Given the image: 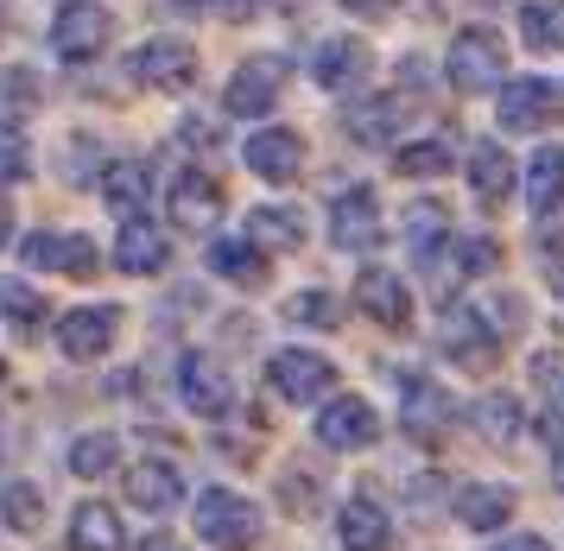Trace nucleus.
I'll return each mask as SVG.
<instances>
[{
	"instance_id": "f257e3e1",
	"label": "nucleus",
	"mask_w": 564,
	"mask_h": 551,
	"mask_svg": "<svg viewBox=\"0 0 564 551\" xmlns=\"http://www.w3.org/2000/svg\"><path fill=\"white\" fill-rule=\"evenodd\" d=\"M451 83H457L463 96H482L495 89L501 76H508V45H501V32L495 25H463L457 39H451Z\"/></svg>"
},
{
	"instance_id": "f03ea898",
	"label": "nucleus",
	"mask_w": 564,
	"mask_h": 551,
	"mask_svg": "<svg viewBox=\"0 0 564 551\" xmlns=\"http://www.w3.org/2000/svg\"><path fill=\"white\" fill-rule=\"evenodd\" d=\"M197 532H204L209 551H254L260 507L229 495V488H204V495H197Z\"/></svg>"
},
{
	"instance_id": "7ed1b4c3",
	"label": "nucleus",
	"mask_w": 564,
	"mask_h": 551,
	"mask_svg": "<svg viewBox=\"0 0 564 551\" xmlns=\"http://www.w3.org/2000/svg\"><path fill=\"white\" fill-rule=\"evenodd\" d=\"M133 83L140 89H165V96H178L197 83V51L184 45V39H147V45L133 51Z\"/></svg>"
},
{
	"instance_id": "20e7f679",
	"label": "nucleus",
	"mask_w": 564,
	"mask_h": 551,
	"mask_svg": "<svg viewBox=\"0 0 564 551\" xmlns=\"http://www.w3.org/2000/svg\"><path fill=\"white\" fill-rule=\"evenodd\" d=\"M267 380H273V393H285L292 406H317L336 387V368H330V355L280 349L273 361H267Z\"/></svg>"
},
{
	"instance_id": "39448f33",
	"label": "nucleus",
	"mask_w": 564,
	"mask_h": 551,
	"mask_svg": "<svg viewBox=\"0 0 564 551\" xmlns=\"http://www.w3.org/2000/svg\"><path fill=\"white\" fill-rule=\"evenodd\" d=\"M108 32H115V20H108L96 0H64L57 20H52V45H57V57H70V64H89V57L108 45Z\"/></svg>"
},
{
	"instance_id": "423d86ee",
	"label": "nucleus",
	"mask_w": 564,
	"mask_h": 551,
	"mask_svg": "<svg viewBox=\"0 0 564 551\" xmlns=\"http://www.w3.org/2000/svg\"><path fill=\"white\" fill-rule=\"evenodd\" d=\"M285 76H292V57H280V51L248 57V64L229 76V115H267V108L280 101Z\"/></svg>"
},
{
	"instance_id": "0eeeda50",
	"label": "nucleus",
	"mask_w": 564,
	"mask_h": 551,
	"mask_svg": "<svg viewBox=\"0 0 564 551\" xmlns=\"http://www.w3.org/2000/svg\"><path fill=\"white\" fill-rule=\"evenodd\" d=\"M20 260H26V267H39V273H70V279H89L96 267H102V260H96V241H89V235H52V228L26 235Z\"/></svg>"
},
{
	"instance_id": "6e6552de",
	"label": "nucleus",
	"mask_w": 564,
	"mask_h": 551,
	"mask_svg": "<svg viewBox=\"0 0 564 551\" xmlns=\"http://www.w3.org/2000/svg\"><path fill=\"white\" fill-rule=\"evenodd\" d=\"M330 235H336L343 253H368L381 241V203H375L368 184H349V191L330 203Z\"/></svg>"
},
{
	"instance_id": "1a4fd4ad",
	"label": "nucleus",
	"mask_w": 564,
	"mask_h": 551,
	"mask_svg": "<svg viewBox=\"0 0 564 551\" xmlns=\"http://www.w3.org/2000/svg\"><path fill=\"white\" fill-rule=\"evenodd\" d=\"M558 108H564V89L545 83V76H520V83L501 89V127L508 133H533V127L558 121Z\"/></svg>"
},
{
	"instance_id": "9d476101",
	"label": "nucleus",
	"mask_w": 564,
	"mask_h": 551,
	"mask_svg": "<svg viewBox=\"0 0 564 551\" xmlns=\"http://www.w3.org/2000/svg\"><path fill=\"white\" fill-rule=\"evenodd\" d=\"M381 437V419H375V406L361 400H330L317 412V444L324 451H361V444H375Z\"/></svg>"
},
{
	"instance_id": "9b49d317",
	"label": "nucleus",
	"mask_w": 564,
	"mask_h": 551,
	"mask_svg": "<svg viewBox=\"0 0 564 551\" xmlns=\"http://www.w3.org/2000/svg\"><path fill=\"white\" fill-rule=\"evenodd\" d=\"M437 336H444L451 361H469V368H488V361H495V329L482 324L476 304H451L444 324H437Z\"/></svg>"
},
{
	"instance_id": "f8f14e48",
	"label": "nucleus",
	"mask_w": 564,
	"mask_h": 551,
	"mask_svg": "<svg viewBox=\"0 0 564 551\" xmlns=\"http://www.w3.org/2000/svg\"><path fill=\"white\" fill-rule=\"evenodd\" d=\"M241 152H248V165H254L267 184H292V177L305 172V147H299L292 127H260Z\"/></svg>"
},
{
	"instance_id": "ddd939ff",
	"label": "nucleus",
	"mask_w": 564,
	"mask_h": 551,
	"mask_svg": "<svg viewBox=\"0 0 564 551\" xmlns=\"http://www.w3.org/2000/svg\"><path fill=\"white\" fill-rule=\"evenodd\" d=\"M223 216V191H216V177L204 172H178L172 177V223L191 228V235H209Z\"/></svg>"
},
{
	"instance_id": "4468645a",
	"label": "nucleus",
	"mask_w": 564,
	"mask_h": 551,
	"mask_svg": "<svg viewBox=\"0 0 564 551\" xmlns=\"http://www.w3.org/2000/svg\"><path fill=\"white\" fill-rule=\"evenodd\" d=\"M400 419H406V431L419 444H437L451 431V419H457V406H451V393L437 380H406V412Z\"/></svg>"
},
{
	"instance_id": "2eb2a0df",
	"label": "nucleus",
	"mask_w": 564,
	"mask_h": 551,
	"mask_svg": "<svg viewBox=\"0 0 564 551\" xmlns=\"http://www.w3.org/2000/svg\"><path fill=\"white\" fill-rule=\"evenodd\" d=\"M115 311H102V304H89V311H70L64 324H57V349L70 355V361H89V355H108V343H115Z\"/></svg>"
},
{
	"instance_id": "dca6fc26",
	"label": "nucleus",
	"mask_w": 564,
	"mask_h": 551,
	"mask_svg": "<svg viewBox=\"0 0 564 551\" xmlns=\"http://www.w3.org/2000/svg\"><path fill=\"white\" fill-rule=\"evenodd\" d=\"M361 76H368V45L361 39H324L311 51V83L317 89H349Z\"/></svg>"
},
{
	"instance_id": "f3484780",
	"label": "nucleus",
	"mask_w": 564,
	"mask_h": 551,
	"mask_svg": "<svg viewBox=\"0 0 564 551\" xmlns=\"http://www.w3.org/2000/svg\"><path fill=\"white\" fill-rule=\"evenodd\" d=\"M356 304L375 317V324H387V329H406V324H412L406 285H400L393 273H381V267H368V273L356 279Z\"/></svg>"
},
{
	"instance_id": "a211bd4d",
	"label": "nucleus",
	"mask_w": 564,
	"mask_h": 551,
	"mask_svg": "<svg viewBox=\"0 0 564 551\" xmlns=\"http://www.w3.org/2000/svg\"><path fill=\"white\" fill-rule=\"evenodd\" d=\"M184 406L191 412H204V419H223L235 406V393H229V375L209 361V355H184Z\"/></svg>"
},
{
	"instance_id": "6ab92c4d",
	"label": "nucleus",
	"mask_w": 564,
	"mask_h": 551,
	"mask_svg": "<svg viewBox=\"0 0 564 551\" xmlns=\"http://www.w3.org/2000/svg\"><path fill=\"white\" fill-rule=\"evenodd\" d=\"M165 260H172V241H165L153 223H140V216H133V223L121 228V241H115V267L147 279V273H165Z\"/></svg>"
},
{
	"instance_id": "aec40b11",
	"label": "nucleus",
	"mask_w": 564,
	"mask_h": 551,
	"mask_svg": "<svg viewBox=\"0 0 564 551\" xmlns=\"http://www.w3.org/2000/svg\"><path fill=\"white\" fill-rule=\"evenodd\" d=\"M457 520L469 532H495L513 520V488H501V482H469L457 495Z\"/></svg>"
},
{
	"instance_id": "412c9836",
	"label": "nucleus",
	"mask_w": 564,
	"mask_h": 551,
	"mask_svg": "<svg viewBox=\"0 0 564 551\" xmlns=\"http://www.w3.org/2000/svg\"><path fill=\"white\" fill-rule=\"evenodd\" d=\"M128 501H133V507H147V514H159V520H165V514H172V507L184 501L178 469H172V463H140V469L128 476Z\"/></svg>"
},
{
	"instance_id": "4be33fe9",
	"label": "nucleus",
	"mask_w": 564,
	"mask_h": 551,
	"mask_svg": "<svg viewBox=\"0 0 564 551\" xmlns=\"http://www.w3.org/2000/svg\"><path fill=\"white\" fill-rule=\"evenodd\" d=\"M343 551H387L393 545V527H387V507H375L368 495H356V501L343 507Z\"/></svg>"
},
{
	"instance_id": "5701e85b",
	"label": "nucleus",
	"mask_w": 564,
	"mask_h": 551,
	"mask_svg": "<svg viewBox=\"0 0 564 551\" xmlns=\"http://www.w3.org/2000/svg\"><path fill=\"white\" fill-rule=\"evenodd\" d=\"M128 545V532L115 520V507L108 501H83L77 520H70V551H121Z\"/></svg>"
},
{
	"instance_id": "b1692460",
	"label": "nucleus",
	"mask_w": 564,
	"mask_h": 551,
	"mask_svg": "<svg viewBox=\"0 0 564 551\" xmlns=\"http://www.w3.org/2000/svg\"><path fill=\"white\" fill-rule=\"evenodd\" d=\"M102 197L133 223V216L153 203V172H147L140 159H121V165H108V172H102Z\"/></svg>"
},
{
	"instance_id": "393cba45",
	"label": "nucleus",
	"mask_w": 564,
	"mask_h": 551,
	"mask_svg": "<svg viewBox=\"0 0 564 551\" xmlns=\"http://www.w3.org/2000/svg\"><path fill=\"white\" fill-rule=\"evenodd\" d=\"M248 235L260 241V253H292L299 241H305V216L299 209H285V203H260L254 216H248Z\"/></svg>"
},
{
	"instance_id": "a878e982",
	"label": "nucleus",
	"mask_w": 564,
	"mask_h": 551,
	"mask_svg": "<svg viewBox=\"0 0 564 551\" xmlns=\"http://www.w3.org/2000/svg\"><path fill=\"white\" fill-rule=\"evenodd\" d=\"M469 184H476L482 203H508L513 197V159L495 140H482V147L469 152Z\"/></svg>"
},
{
	"instance_id": "bb28decb",
	"label": "nucleus",
	"mask_w": 564,
	"mask_h": 551,
	"mask_svg": "<svg viewBox=\"0 0 564 551\" xmlns=\"http://www.w3.org/2000/svg\"><path fill=\"white\" fill-rule=\"evenodd\" d=\"M469 419H476V431H482L495 451H508L513 437H520V425H527V419H520V406H513L508 393H488V400H476V406H469Z\"/></svg>"
},
{
	"instance_id": "cd10ccee",
	"label": "nucleus",
	"mask_w": 564,
	"mask_h": 551,
	"mask_svg": "<svg viewBox=\"0 0 564 551\" xmlns=\"http://www.w3.org/2000/svg\"><path fill=\"white\" fill-rule=\"evenodd\" d=\"M444 235H451V209L444 203H412L406 209V248L419 253V260H432L437 248H444Z\"/></svg>"
},
{
	"instance_id": "c85d7f7f",
	"label": "nucleus",
	"mask_w": 564,
	"mask_h": 551,
	"mask_svg": "<svg viewBox=\"0 0 564 551\" xmlns=\"http://www.w3.org/2000/svg\"><path fill=\"white\" fill-rule=\"evenodd\" d=\"M349 133H356L361 147H387L400 133V101L375 96V101H361V108H349Z\"/></svg>"
},
{
	"instance_id": "c756f323",
	"label": "nucleus",
	"mask_w": 564,
	"mask_h": 551,
	"mask_svg": "<svg viewBox=\"0 0 564 551\" xmlns=\"http://www.w3.org/2000/svg\"><path fill=\"white\" fill-rule=\"evenodd\" d=\"M527 203H533L539 216L564 203V152H558V147L533 152V172H527Z\"/></svg>"
},
{
	"instance_id": "7c9ffc66",
	"label": "nucleus",
	"mask_w": 564,
	"mask_h": 551,
	"mask_svg": "<svg viewBox=\"0 0 564 551\" xmlns=\"http://www.w3.org/2000/svg\"><path fill=\"white\" fill-rule=\"evenodd\" d=\"M209 273L235 279V285H260L267 279V260L248 241H209Z\"/></svg>"
},
{
	"instance_id": "2f4dec72",
	"label": "nucleus",
	"mask_w": 564,
	"mask_h": 551,
	"mask_svg": "<svg viewBox=\"0 0 564 551\" xmlns=\"http://www.w3.org/2000/svg\"><path fill=\"white\" fill-rule=\"evenodd\" d=\"M520 32L533 51H564V7L558 0H527L520 7Z\"/></svg>"
},
{
	"instance_id": "473e14b6",
	"label": "nucleus",
	"mask_w": 564,
	"mask_h": 551,
	"mask_svg": "<svg viewBox=\"0 0 564 551\" xmlns=\"http://www.w3.org/2000/svg\"><path fill=\"white\" fill-rule=\"evenodd\" d=\"M32 108H39V71L7 64L0 71V121H26Z\"/></svg>"
},
{
	"instance_id": "72a5a7b5",
	"label": "nucleus",
	"mask_w": 564,
	"mask_h": 551,
	"mask_svg": "<svg viewBox=\"0 0 564 551\" xmlns=\"http://www.w3.org/2000/svg\"><path fill=\"white\" fill-rule=\"evenodd\" d=\"M0 520L13 532H39L45 527V501H39V488L32 482H7L0 488Z\"/></svg>"
},
{
	"instance_id": "f704fd0d",
	"label": "nucleus",
	"mask_w": 564,
	"mask_h": 551,
	"mask_svg": "<svg viewBox=\"0 0 564 551\" xmlns=\"http://www.w3.org/2000/svg\"><path fill=\"white\" fill-rule=\"evenodd\" d=\"M115 456H121V444H115L108 431H89V437H77V444H70V469H77L83 482H96V476H108V469H115Z\"/></svg>"
},
{
	"instance_id": "c9c22d12",
	"label": "nucleus",
	"mask_w": 564,
	"mask_h": 551,
	"mask_svg": "<svg viewBox=\"0 0 564 551\" xmlns=\"http://www.w3.org/2000/svg\"><path fill=\"white\" fill-rule=\"evenodd\" d=\"M393 165L406 177H444V172H457V152L444 147V140H419V147H400Z\"/></svg>"
},
{
	"instance_id": "e433bc0d",
	"label": "nucleus",
	"mask_w": 564,
	"mask_h": 551,
	"mask_svg": "<svg viewBox=\"0 0 564 551\" xmlns=\"http://www.w3.org/2000/svg\"><path fill=\"white\" fill-rule=\"evenodd\" d=\"M0 317H13L20 329H39L45 324V299L32 292L26 279H0Z\"/></svg>"
},
{
	"instance_id": "4c0bfd02",
	"label": "nucleus",
	"mask_w": 564,
	"mask_h": 551,
	"mask_svg": "<svg viewBox=\"0 0 564 551\" xmlns=\"http://www.w3.org/2000/svg\"><path fill=\"white\" fill-rule=\"evenodd\" d=\"M285 317H292V324H317V329H336V324H343V304H336L330 292H299V299L285 304Z\"/></svg>"
},
{
	"instance_id": "58836bf2",
	"label": "nucleus",
	"mask_w": 564,
	"mask_h": 551,
	"mask_svg": "<svg viewBox=\"0 0 564 551\" xmlns=\"http://www.w3.org/2000/svg\"><path fill=\"white\" fill-rule=\"evenodd\" d=\"M501 267V248L488 241V235H469V241H457V273L463 279H488Z\"/></svg>"
},
{
	"instance_id": "ea45409f",
	"label": "nucleus",
	"mask_w": 564,
	"mask_h": 551,
	"mask_svg": "<svg viewBox=\"0 0 564 551\" xmlns=\"http://www.w3.org/2000/svg\"><path fill=\"white\" fill-rule=\"evenodd\" d=\"M26 172H32V147L7 121H0V184H20Z\"/></svg>"
},
{
	"instance_id": "a19ab883",
	"label": "nucleus",
	"mask_w": 564,
	"mask_h": 551,
	"mask_svg": "<svg viewBox=\"0 0 564 551\" xmlns=\"http://www.w3.org/2000/svg\"><path fill=\"white\" fill-rule=\"evenodd\" d=\"M184 140H191V147H216V140H223V127H216V121H184Z\"/></svg>"
},
{
	"instance_id": "79ce46f5",
	"label": "nucleus",
	"mask_w": 564,
	"mask_h": 551,
	"mask_svg": "<svg viewBox=\"0 0 564 551\" xmlns=\"http://www.w3.org/2000/svg\"><path fill=\"white\" fill-rule=\"evenodd\" d=\"M488 304H495V324H501V329H520V324H527V311H520V299H488Z\"/></svg>"
},
{
	"instance_id": "37998d69",
	"label": "nucleus",
	"mask_w": 564,
	"mask_h": 551,
	"mask_svg": "<svg viewBox=\"0 0 564 551\" xmlns=\"http://www.w3.org/2000/svg\"><path fill=\"white\" fill-rule=\"evenodd\" d=\"M216 7H223V20H254L267 0H216Z\"/></svg>"
},
{
	"instance_id": "c03bdc74",
	"label": "nucleus",
	"mask_w": 564,
	"mask_h": 551,
	"mask_svg": "<svg viewBox=\"0 0 564 551\" xmlns=\"http://www.w3.org/2000/svg\"><path fill=\"white\" fill-rule=\"evenodd\" d=\"M343 7H349L356 20H381V13H387V7H393V0H343Z\"/></svg>"
},
{
	"instance_id": "a18cd8bd",
	"label": "nucleus",
	"mask_w": 564,
	"mask_h": 551,
	"mask_svg": "<svg viewBox=\"0 0 564 551\" xmlns=\"http://www.w3.org/2000/svg\"><path fill=\"white\" fill-rule=\"evenodd\" d=\"M495 551H552V545H545V539H533V532H520L513 545H495Z\"/></svg>"
},
{
	"instance_id": "49530a36",
	"label": "nucleus",
	"mask_w": 564,
	"mask_h": 551,
	"mask_svg": "<svg viewBox=\"0 0 564 551\" xmlns=\"http://www.w3.org/2000/svg\"><path fill=\"white\" fill-rule=\"evenodd\" d=\"M7 235H13V203H7V191H0V248H7Z\"/></svg>"
},
{
	"instance_id": "de8ad7c7",
	"label": "nucleus",
	"mask_w": 564,
	"mask_h": 551,
	"mask_svg": "<svg viewBox=\"0 0 564 551\" xmlns=\"http://www.w3.org/2000/svg\"><path fill=\"white\" fill-rule=\"evenodd\" d=\"M140 551H184L178 539H165V532H153V539H140Z\"/></svg>"
},
{
	"instance_id": "09e8293b",
	"label": "nucleus",
	"mask_w": 564,
	"mask_h": 551,
	"mask_svg": "<svg viewBox=\"0 0 564 551\" xmlns=\"http://www.w3.org/2000/svg\"><path fill=\"white\" fill-rule=\"evenodd\" d=\"M552 456H558V463H552V476H558V488H564V451H552Z\"/></svg>"
},
{
	"instance_id": "8fccbe9b",
	"label": "nucleus",
	"mask_w": 564,
	"mask_h": 551,
	"mask_svg": "<svg viewBox=\"0 0 564 551\" xmlns=\"http://www.w3.org/2000/svg\"><path fill=\"white\" fill-rule=\"evenodd\" d=\"M0 380H7V361H0Z\"/></svg>"
},
{
	"instance_id": "3c124183",
	"label": "nucleus",
	"mask_w": 564,
	"mask_h": 551,
	"mask_svg": "<svg viewBox=\"0 0 564 551\" xmlns=\"http://www.w3.org/2000/svg\"><path fill=\"white\" fill-rule=\"evenodd\" d=\"M0 25H7V13H0Z\"/></svg>"
}]
</instances>
